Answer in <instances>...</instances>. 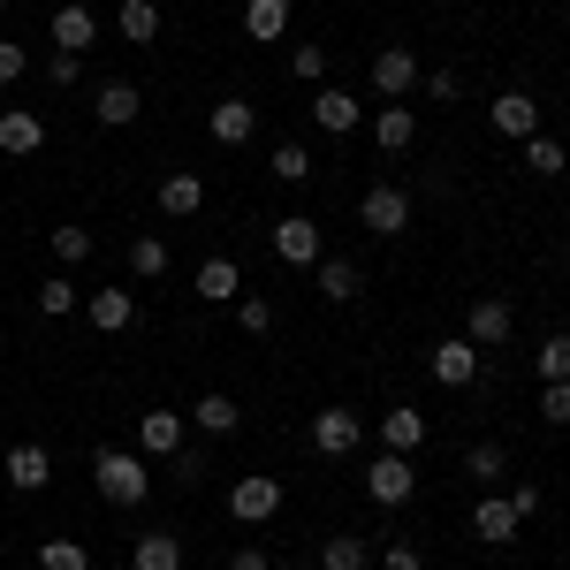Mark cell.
Wrapping results in <instances>:
<instances>
[{"instance_id": "obj_1", "label": "cell", "mask_w": 570, "mask_h": 570, "mask_svg": "<svg viewBox=\"0 0 570 570\" xmlns=\"http://www.w3.org/2000/svg\"><path fill=\"white\" fill-rule=\"evenodd\" d=\"M91 487H99V502L137 510V502L153 494V472H145V456H130V449H99V456H91Z\"/></svg>"}, {"instance_id": "obj_2", "label": "cell", "mask_w": 570, "mask_h": 570, "mask_svg": "<svg viewBox=\"0 0 570 570\" xmlns=\"http://www.w3.org/2000/svg\"><path fill=\"white\" fill-rule=\"evenodd\" d=\"M357 228H365V236H403V228H411V190L373 183V190L357 198Z\"/></svg>"}, {"instance_id": "obj_3", "label": "cell", "mask_w": 570, "mask_h": 570, "mask_svg": "<svg viewBox=\"0 0 570 570\" xmlns=\"http://www.w3.org/2000/svg\"><path fill=\"white\" fill-rule=\"evenodd\" d=\"M365 494H373L381 510H403V502L419 494V472H411V456H395V449H381V456L365 464Z\"/></svg>"}, {"instance_id": "obj_4", "label": "cell", "mask_w": 570, "mask_h": 570, "mask_svg": "<svg viewBox=\"0 0 570 570\" xmlns=\"http://www.w3.org/2000/svg\"><path fill=\"white\" fill-rule=\"evenodd\" d=\"M274 259H282V266H320V259H327L320 220H312V214H282V220H274Z\"/></svg>"}, {"instance_id": "obj_5", "label": "cell", "mask_w": 570, "mask_h": 570, "mask_svg": "<svg viewBox=\"0 0 570 570\" xmlns=\"http://www.w3.org/2000/svg\"><path fill=\"white\" fill-rule=\"evenodd\" d=\"M282 510V480H266V472H244V480L228 487V518L236 525H266Z\"/></svg>"}, {"instance_id": "obj_6", "label": "cell", "mask_w": 570, "mask_h": 570, "mask_svg": "<svg viewBox=\"0 0 570 570\" xmlns=\"http://www.w3.org/2000/svg\"><path fill=\"white\" fill-rule=\"evenodd\" d=\"M518 525H525V518H518V502H510L502 487H487L480 510H472V532H480L487 548H510V540H518Z\"/></svg>"}, {"instance_id": "obj_7", "label": "cell", "mask_w": 570, "mask_h": 570, "mask_svg": "<svg viewBox=\"0 0 570 570\" xmlns=\"http://www.w3.org/2000/svg\"><path fill=\"white\" fill-rule=\"evenodd\" d=\"M0 480L16 487V494H39V487L53 480V456H46L39 441H16V449L0 456Z\"/></svg>"}, {"instance_id": "obj_8", "label": "cell", "mask_w": 570, "mask_h": 570, "mask_svg": "<svg viewBox=\"0 0 570 570\" xmlns=\"http://www.w3.org/2000/svg\"><path fill=\"white\" fill-rule=\"evenodd\" d=\"M190 289H198V305H236L252 282H244V266H236V259H220V252H214V259L190 274Z\"/></svg>"}, {"instance_id": "obj_9", "label": "cell", "mask_w": 570, "mask_h": 570, "mask_svg": "<svg viewBox=\"0 0 570 570\" xmlns=\"http://www.w3.org/2000/svg\"><path fill=\"white\" fill-rule=\"evenodd\" d=\"M357 441H365V419H357V411H343V403L312 419V449H320V456H351Z\"/></svg>"}, {"instance_id": "obj_10", "label": "cell", "mask_w": 570, "mask_h": 570, "mask_svg": "<svg viewBox=\"0 0 570 570\" xmlns=\"http://www.w3.org/2000/svg\"><path fill=\"white\" fill-rule=\"evenodd\" d=\"M312 122H320V130H335V137H351L357 122H365V107H357V91L320 85V91H312Z\"/></svg>"}, {"instance_id": "obj_11", "label": "cell", "mask_w": 570, "mask_h": 570, "mask_svg": "<svg viewBox=\"0 0 570 570\" xmlns=\"http://www.w3.org/2000/svg\"><path fill=\"white\" fill-rule=\"evenodd\" d=\"M487 122H494L502 137H518V145H525V137H540V99H532V91H502V99L487 107Z\"/></svg>"}, {"instance_id": "obj_12", "label": "cell", "mask_w": 570, "mask_h": 570, "mask_svg": "<svg viewBox=\"0 0 570 570\" xmlns=\"http://www.w3.org/2000/svg\"><path fill=\"white\" fill-rule=\"evenodd\" d=\"M434 381L441 389H472L480 381V343H464V335L434 343Z\"/></svg>"}, {"instance_id": "obj_13", "label": "cell", "mask_w": 570, "mask_h": 570, "mask_svg": "<svg viewBox=\"0 0 570 570\" xmlns=\"http://www.w3.org/2000/svg\"><path fill=\"white\" fill-rule=\"evenodd\" d=\"M510 327H518V312L502 305V297H480V305H472V320H464V343L502 351V343H510Z\"/></svg>"}, {"instance_id": "obj_14", "label": "cell", "mask_w": 570, "mask_h": 570, "mask_svg": "<svg viewBox=\"0 0 570 570\" xmlns=\"http://www.w3.org/2000/svg\"><path fill=\"white\" fill-rule=\"evenodd\" d=\"M85 320L99 327V335H122V327H137V297L115 282V289H91L85 297Z\"/></svg>"}, {"instance_id": "obj_15", "label": "cell", "mask_w": 570, "mask_h": 570, "mask_svg": "<svg viewBox=\"0 0 570 570\" xmlns=\"http://www.w3.org/2000/svg\"><path fill=\"white\" fill-rule=\"evenodd\" d=\"M39 145H46V122L31 107H0V153H8V160H31Z\"/></svg>"}, {"instance_id": "obj_16", "label": "cell", "mask_w": 570, "mask_h": 570, "mask_svg": "<svg viewBox=\"0 0 570 570\" xmlns=\"http://www.w3.org/2000/svg\"><path fill=\"white\" fill-rule=\"evenodd\" d=\"M411 85H419V53H411V46H381V53H373V91L403 99Z\"/></svg>"}, {"instance_id": "obj_17", "label": "cell", "mask_w": 570, "mask_h": 570, "mask_svg": "<svg viewBox=\"0 0 570 570\" xmlns=\"http://www.w3.org/2000/svg\"><path fill=\"white\" fill-rule=\"evenodd\" d=\"M91 39H99V16H91L85 0H61V8H53V46H61V53H85Z\"/></svg>"}, {"instance_id": "obj_18", "label": "cell", "mask_w": 570, "mask_h": 570, "mask_svg": "<svg viewBox=\"0 0 570 570\" xmlns=\"http://www.w3.org/2000/svg\"><path fill=\"white\" fill-rule=\"evenodd\" d=\"M381 449H395V456L426 449V411H411V403H395V411H381Z\"/></svg>"}, {"instance_id": "obj_19", "label": "cell", "mask_w": 570, "mask_h": 570, "mask_svg": "<svg viewBox=\"0 0 570 570\" xmlns=\"http://www.w3.org/2000/svg\"><path fill=\"white\" fill-rule=\"evenodd\" d=\"M198 206H206V176H190V168L160 176V214H168V220H190Z\"/></svg>"}, {"instance_id": "obj_20", "label": "cell", "mask_w": 570, "mask_h": 570, "mask_svg": "<svg viewBox=\"0 0 570 570\" xmlns=\"http://www.w3.org/2000/svg\"><path fill=\"white\" fill-rule=\"evenodd\" d=\"M91 115H99L107 130H130L137 115H145V99H137V85H99L91 91Z\"/></svg>"}, {"instance_id": "obj_21", "label": "cell", "mask_w": 570, "mask_h": 570, "mask_svg": "<svg viewBox=\"0 0 570 570\" xmlns=\"http://www.w3.org/2000/svg\"><path fill=\"white\" fill-rule=\"evenodd\" d=\"M206 130H214V145H244V137L259 130V107L252 99H220L214 115H206Z\"/></svg>"}, {"instance_id": "obj_22", "label": "cell", "mask_w": 570, "mask_h": 570, "mask_svg": "<svg viewBox=\"0 0 570 570\" xmlns=\"http://www.w3.org/2000/svg\"><path fill=\"white\" fill-rule=\"evenodd\" d=\"M137 449H145V456H176L183 449V411H145V419H137Z\"/></svg>"}, {"instance_id": "obj_23", "label": "cell", "mask_w": 570, "mask_h": 570, "mask_svg": "<svg viewBox=\"0 0 570 570\" xmlns=\"http://www.w3.org/2000/svg\"><path fill=\"white\" fill-rule=\"evenodd\" d=\"M190 419H198V434H236V426H244V403H236V395H198V403H190Z\"/></svg>"}, {"instance_id": "obj_24", "label": "cell", "mask_w": 570, "mask_h": 570, "mask_svg": "<svg viewBox=\"0 0 570 570\" xmlns=\"http://www.w3.org/2000/svg\"><path fill=\"white\" fill-rule=\"evenodd\" d=\"M282 31H289V0H244V39L274 46Z\"/></svg>"}, {"instance_id": "obj_25", "label": "cell", "mask_w": 570, "mask_h": 570, "mask_svg": "<svg viewBox=\"0 0 570 570\" xmlns=\"http://www.w3.org/2000/svg\"><path fill=\"white\" fill-rule=\"evenodd\" d=\"M411 137H419V115H411V107H381V115H373V145H381V153H411Z\"/></svg>"}, {"instance_id": "obj_26", "label": "cell", "mask_w": 570, "mask_h": 570, "mask_svg": "<svg viewBox=\"0 0 570 570\" xmlns=\"http://www.w3.org/2000/svg\"><path fill=\"white\" fill-rule=\"evenodd\" d=\"M130 570H183V540L176 532H145L137 556H130Z\"/></svg>"}, {"instance_id": "obj_27", "label": "cell", "mask_w": 570, "mask_h": 570, "mask_svg": "<svg viewBox=\"0 0 570 570\" xmlns=\"http://www.w3.org/2000/svg\"><path fill=\"white\" fill-rule=\"evenodd\" d=\"M46 244H53V259H61V266H85L91 252H99V236H91V228H77V220H61Z\"/></svg>"}, {"instance_id": "obj_28", "label": "cell", "mask_w": 570, "mask_h": 570, "mask_svg": "<svg viewBox=\"0 0 570 570\" xmlns=\"http://www.w3.org/2000/svg\"><path fill=\"white\" fill-rule=\"evenodd\" d=\"M312 274H320V297H327V305H351L357 297V266L351 259H320Z\"/></svg>"}, {"instance_id": "obj_29", "label": "cell", "mask_w": 570, "mask_h": 570, "mask_svg": "<svg viewBox=\"0 0 570 570\" xmlns=\"http://www.w3.org/2000/svg\"><path fill=\"white\" fill-rule=\"evenodd\" d=\"M266 176H274V183H312L320 168H312V153H305V145H274V160H266Z\"/></svg>"}, {"instance_id": "obj_30", "label": "cell", "mask_w": 570, "mask_h": 570, "mask_svg": "<svg viewBox=\"0 0 570 570\" xmlns=\"http://www.w3.org/2000/svg\"><path fill=\"white\" fill-rule=\"evenodd\" d=\"M464 472H472L480 487H502V480H510V456H502V441H480V449L464 456Z\"/></svg>"}, {"instance_id": "obj_31", "label": "cell", "mask_w": 570, "mask_h": 570, "mask_svg": "<svg viewBox=\"0 0 570 570\" xmlns=\"http://www.w3.org/2000/svg\"><path fill=\"white\" fill-rule=\"evenodd\" d=\"M122 39H130V46L160 39V8H153V0H122Z\"/></svg>"}, {"instance_id": "obj_32", "label": "cell", "mask_w": 570, "mask_h": 570, "mask_svg": "<svg viewBox=\"0 0 570 570\" xmlns=\"http://www.w3.org/2000/svg\"><path fill=\"white\" fill-rule=\"evenodd\" d=\"M39 570H91L85 540H69V532H53V540L39 548Z\"/></svg>"}, {"instance_id": "obj_33", "label": "cell", "mask_w": 570, "mask_h": 570, "mask_svg": "<svg viewBox=\"0 0 570 570\" xmlns=\"http://www.w3.org/2000/svg\"><path fill=\"white\" fill-rule=\"evenodd\" d=\"M130 274L137 282H160V274H168V244H160V236H137L130 244Z\"/></svg>"}, {"instance_id": "obj_34", "label": "cell", "mask_w": 570, "mask_h": 570, "mask_svg": "<svg viewBox=\"0 0 570 570\" xmlns=\"http://www.w3.org/2000/svg\"><path fill=\"white\" fill-rule=\"evenodd\" d=\"M77 305H85V297H77V282H69V274H53V282H39V312H46V320H69Z\"/></svg>"}, {"instance_id": "obj_35", "label": "cell", "mask_w": 570, "mask_h": 570, "mask_svg": "<svg viewBox=\"0 0 570 570\" xmlns=\"http://www.w3.org/2000/svg\"><path fill=\"white\" fill-rule=\"evenodd\" d=\"M320 570H365V540H357V532H335V540L320 548Z\"/></svg>"}, {"instance_id": "obj_36", "label": "cell", "mask_w": 570, "mask_h": 570, "mask_svg": "<svg viewBox=\"0 0 570 570\" xmlns=\"http://www.w3.org/2000/svg\"><path fill=\"white\" fill-rule=\"evenodd\" d=\"M525 168H532V176H548V183H556V176L570 168V160H563V145H556V137H525Z\"/></svg>"}, {"instance_id": "obj_37", "label": "cell", "mask_w": 570, "mask_h": 570, "mask_svg": "<svg viewBox=\"0 0 570 570\" xmlns=\"http://www.w3.org/2000/svg\"><path fill=\"white\" fill-rule=\"evenodd\" d=\"M236 327H244V335H274V305H266L259 289H244V297H236Z\"/></svg>"}, {"instance_id": "obj_38", "label": "cell", "mask_w": 570, "mask_h": 570, "mask_svg": "<svg viewBox=\"0 0 570 570\" xmlns=\"http://www.w3.org/2000/svg\"><path fill=\"white\" fill-rule=\"evenodd\" d=\"M46 85L77 91V85H85V53H61V46H53V53H46Z\"/></svg>"}, {"instance_id": "obj_39", "label": "cell", "mask_w": 570, "mask_h": 570, "mask_svg": "<svg viewBox=\"0 0 570 570\" xmlns=\"http://www.w3.org/2000/svg\"><path fill=\"white\" fill-rule=\"evenodd\" d=\"M532 365H540V381H570V335H548L532 351Z\"/></svg>"}, {"instance_id": "obj_40", "label": "cell", "mask_w": 570, "mask_h": 570, "mask_svg": "<svg viewBox=\"0 0 570 570\" xmlns=\"http://www.w3.org/2000/svg\"><path fill=\"white\" fill-rule=\"evenodd\" d=\"M540 411L548 426H570V381H540Z\"/></svg>"}, {"instance_id": "obj_41", "label": "cell", "mask_w": 570, "mask_h": 570, "mask_svg": "<svg viewBox=\"0 0 570 570\" xmlns=\"http://www.w3.org/2000/svg\"><path fill=\"white\" fill-rule=\"evenodd\" d=\"M289 69H297V85H320V77H327V46H297Z\"/></svg>"}, {"instance_id": "obj_42", "label": "cell", "mask_w": 570, "mask_h": 570, "mask_svg": "<svg viewBox=\"0 0 570 570\" xmlns=\"http://www.w3.org/2000/svg\"><path fill=\"white\" fill-rule=\"evenodd\" d=\"M16 77H31V53L16 39H0V85H16Z\"/></svg>"}, {"instance_id": "obj_43", "label": "cell", "mask_w": 570, "mask_h": 570, "mask_svg": "<svg viewBox=\"0 0 570 570\" xmlns=\"http://www.w3.org/2000/svg\"><path fill=\"white\" fill-rule=\"evenodd\" d=\"M176 472H183V487H198L214 472V456H206V449H176Z\"/></svg>"}, {"instance_id": "obj_44", "label": "cell", "mask_w": 570, "mask_h": 570, "mask_svg": "<svg viewBox=\"0 0 570 570\" xmlns=\"http://www.w3.org/2000/svg\"><path fill=\"white\" fill-rule=\"evenodd\" d=\"M381 570H426V563H419V548H403V540H395L389 556H381Z\"/></svg>"}, {"instance_id": "obj_45", "label": "cell", "mask_w": 570, "mask_h": 570, "mask_svg": "<svg viewBox=\"0 0 570 570\" xmlns=\"http://www.w3.org/2000/svg\"><path fill=\"white\" fill-rule=\"evenodd\" d=\"M228 570H274V556H266V548H236V556H228Z\"/></svg>"}, {"instance_id": "obj_46", "label": "cell", "mask_w": 570, "mask_h": 570, "mask_svg": "<svg viewBox=\"0 0 570 570\" xmlns=\"http://www.w3.org/2000/svg\"><path fill=\"white\" fill-rule=\"evenodd\" d=\"M426 91H434V99H456L464 85H456V69H434V77H426Z\"/></svg>"}, {"instance_id": "obj_47", "label": "cell", "mask_w": 570, "mask_h": 570, "mask_svg": "<svg viewBox=\"0 0 570 570\" xmlns=\"http://www.w3.org/2000/svg\"><path fill=\"white\" fill-rule=\"evenodd\" d=\"M563 274H570V252H563Z\"/></svg>"}, {"instance_id": "obj_48", "label": "cell", "mask_w": 570, "mask_h": 570, "mask_svg": "<svg viewBox=\"0 0 570 570\" xmlns=\"http://www.w3.org/2000/svg\"><path fill=\"white\" fill-rule=\"evenodd\" d=\"M0 16H8V0H0Z\"/></svg>"}]
</instances>
